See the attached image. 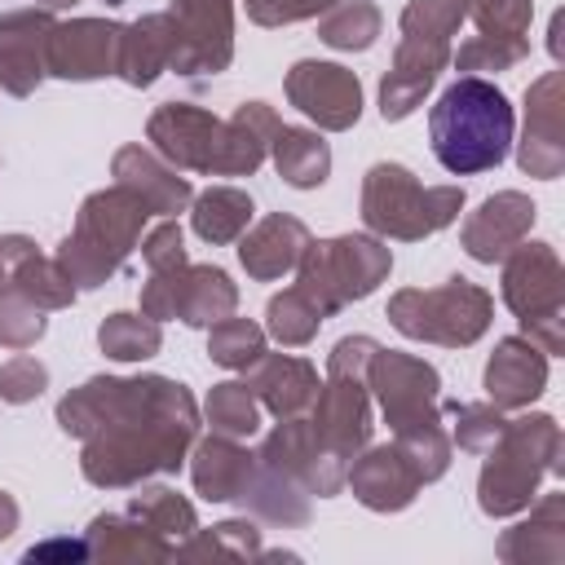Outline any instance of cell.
I'll return each instance as SVG.
<instances>
[{
	"instance_id": "11",
	"label": "cell",
	"mask_w": 565,
	"mask_h": 565,
	"mask_svg": "<svg viewBox=\"0 0 565 565\" xmlns=\"http://www.w3.org/2000/svg\"><path fill=\"white\" fill-rule=\"evenodd\" d=\"M238 309V282L221 265H177L141 282V313L163 322L181 318L185 327H212Z\"/></svg>"
},
{
	"instance_id": "46",
	"label": "cell",
	"mask_w": 565,
	"mask_h": 565,
	"mask_svg": "<svg viewBox=\"0 0 565 565\" xmlns=\"http://www.w3.org/2000/svg\"><path fill=\"white\" fill-rule=\"evenodd\" d=\"M468 18L477 22V31H481V35H499V40H530L534 0H468Z\"/></svg>"
},
{
	"instance_id": "43",
	"label": "cell",
	"mask_w": 565,
	"mask_h": 565,
	"mask_svg": "<svg viewBox=\"0 0 565 565\" xmlns=\"http://www.w3.org/2000/svg\"><path fill=\"white\" fill-rule=\"evenodd\" d=\"M49 331L44 309L13 282H0V344L4 349H31L40 335Z\"/></svg>"
},
{
	"instance_id": "45",
	"label": "cell",
	"mask_w": 565,
	"mask_h": 565,
	"mask_svg": "<svg viewBox=\"0 0 565 565\" xmlns=\"http://www.w3.org/2000/svg\"><path fill=\"white\" fill-rule=\"evenodd\" d=\"M468 18V0H406L397 26L406 35H433V40H450L459 31V22Z\"/></svg>"
},
{
	"instance_id": "18",
	"label": "cell",
	"mask_w": 565,
	"mask_h": 565,
	"mask_svg": "<svg viewBox=\"0 0 565 565\" xmlns=\"http://www.w3.org/2000/svg\"><path fill=\"white\" fill-rule=\"evenodd\" d=\"M450 66V40H433V35H406L397 40L393 49V62L380 79V115L388 124L406 119L424 97L428 88L437 84V75Z\"/></svg>"
},
{
	"instance_id": "54",
	"label": "cell",
	"mask_w": 565,
	"mask_h": 565,
	"mask_svg": "<svg viewBox=\"0 0 565 565\" xmlns=\"http://www.w3.org/2000/svg\"><path fill=\"white\" fill-rule=\"evenodd\" d=\"M35 4H40V9H49V13H57V9H71L75 0H35Z\"/></svg>"
},
{
	"instance_id": "20",
	"label": "cell",
	"mask_w": 565,
	"mask_h": 565,
	"mask_svg": "<svg viewBox=\"0 0 565 565\" xmlns=\"http://www.w3.org/2000/svg\"><path fill=\"white\" fill-rule=\"evenodd\" d=\"M57 18L40 4L31 9H9L0 13V88L9 97H31L40 79L49 75V35Z\"/></svg>"
},
{
	"instance_id": "34",
	"label": "cell",
	"mask_w": 565,
	"mask_h": 565,
	"mask_svg": "<svg viewBox=\"0 0 565 565\" xmlns=\"http://www.w3.org/2000/svg\"><path fill=\"white\" fill-rule=\"evenodd\" d=\"M256 556H265V547H260L256 521H247V516L221 521L212 530H194L172 552V561H256Z\"/></svg>"
},
{
	"instance_id": "40",
	"label": "cell",
	"mask_w": 565,
	"mask_h": 565,
	"mask_svg": "<svg viewBox=\"0 0 565 565\" xmlns=\"http://www.w3.org/2000/svg\"><path fill=\"white\" fill-rule=\"evenodd\" d=\"M4 282H13V287H22L44 313H53V309H71L75 305V282L62 274V265L57 260H49V256H40V252H31Z\"/></svg>"
},
{
	"instance_id": "6",
	"label": "cell",
	"mask_w": 565,
	"mask_h": 565,
	"mask_svg": "<svg viewBox=\"0 0 565 565\" xmlns=\"http://www.w3.org/2000/svg\"><path fill=\"white\" fill-rule=\"evenodd\" d=\"M463 212V185H419L406 163H371L362 177V225L375 238L419 243Z\"/></svg>"
},
{
	"instance_id": "14",
	"label": "cell",
	"mask_w": 565,
	"mask_h": 565,
	"mask_svg": "<svg viewBox=\"0 0 565 565\" xmlns=\"http://www.w3.org/2000/svg\"><path fill=\"white\" fill-rule=\"evenodd\" d=\"M287 102L313 119L322 132H344L358 124L362 115V84L349 66L340 62H318V57H300L287 79H282Z\"/></svg>"
},
{
	"instance_id": "24",
	"label": "cell",
	"mask_w": 565,
	"mask_h": 565,
	"mask_svg": "<svg viewBox=\"0 0 565 565\" xmlns=\"http://www.w3.org/2000/svg\"><path fill=\"white\" fill-rule=\"evenodd\" d=\"M247 388L256 393V402L274 415V419H291V415H309L313 397H318V366L296 358V353H260L247 371H243Z\"/></svg>"
},
{
	"instance_id": "27",
	"label": "cell",
	"mask_w": 565,
	"mask_h": 565,
	"mask_svg": "<svg viewBox=\"0 0 565 565\" xmlns=\"http://www.w3.org/2000/svg\"><path fill=\"white\" fill-rule=\"evenodd\" d=\"M172 49H177V31H172L168 9H163V13H141L137 22H128V26L119 31L115 75H119L128 88H150V84L168 71Z\"/></svg>"
},
{
	"instance_id": "51",
	"label": "cell",
	"mask_w": 565,
	"mask_h": 565,
	"mask_svg": "<svg viewBox=\"0 0 565 565\" xmlns=\"http://www.w3.org/2000/svg\"><path fill=\"white\" fill-rule=\"evenodd\" d=\"M44 556H66V561H88V543H71V539H53V543H40L26 552V561H44Z\"/></svg>"
},
{
	"instance_id": "36",
	"label": "cell",
	"mask_w": 565,
	"mask_h": 565,
	"mask_svg": "<svg viewBox=\"0 0 565 565\" xmlns=\"http://www.w3.org/2000/svg\"><path fill=\"white\" fill-rule=\"evenodd\" d=\"M97 344H102V353L115 358V362H146V358H154V353L163 349V331H159L154 318L119 309V313L102 318Z\"/></svg>"
},
{
	"instance_id": "26",
	"label": "cell",
	"mask_w": 565,
	"mask_h": 565,
	"mask_svg": "<svg viewBox=\"0 0 565 565\" xmlns=\"http://www.w3.org/2000/svg\"><path fill=\"white\" fill-rule=\"evenodd\" d=\"M84 543H88V561H141V565H163L172 561V543L150 530L137 512H102L88 521L84 530Z\"/></svg>"
},
{
	"instance_id": "50",
	"label": "cell",
	"mask_w": 565,
	"mask_h": 565,
	"mask_svg": "<svg viewBox=\"0 0 565 565\" xmlns=\"http://www.w3.org/2000/svg\"><path fill=\"white\" fill-rule=\"evenodd\" d=\"M31 252H40L35 238H26V234H0V282H4Z\"/></svg>"
},
{
	"instance_id": "12",
	"label": "cell",
	"mask_w": 565,
	"mask_h": 565,
	"mask_svg": "<svg viewBox=\"0 0 565 565\" xmlns=\"http://www.w3.org/2000/svg\"><path fill=\"white\" fill-rule=\"evenodd\" d=\"M146 141L154 146L159 159H168L177 172H203V177H225L230 163V124L216 119L203 106L190 102H163L146 119Z\"/></svg>"
},
{
	"instance_id": "13",
	"label": "cell",
	"mask_w": 565,
	"mask_h": 565,
	"mask_svg": "<svg viewBox=\"0 0 565 565\" xmlns=\"http://www.w3.org/2000/svg\"><path fill=\"white\" fill-rule=\"evenodd\" d=\"M168 18L177 31L168 71L203 79L234 62V0H172Z\"/></svg>"
},
{
	"instance_id": "25",
	"label": "cell",
	"mask_w": 565,
	"mask_h": 565,
	"mask_svg": "<svg viewBox=\"0 0 565 565\" xmlns=\"http://www.w3.org/2000/svg\"><path fill=\"white\" fill-rule=\"evenodd\" d=\"M305 247H309V225L287 212H269L238 234V260L256 282H274L287 269H296Z\"/></svg>"
},
{
	"instance_id": "5",
	"label": "cell",
	"mask_w": 565,
	"mask_h": 565,
	"mask_svg": "<svg viewBox=\"0 0 565 565\" xmlns=\"http://www.w3.org/2000/svg\"><path fill=\"white\" fill-rule=\"evenodd\" d=\"M150 212L141 199H132L124 185H110V190H93L79 212H75V230L62 238L57 247V265L62 274L75 282V291H93L102 282H110L132 247L141 243V230H146Z\"/></svg>"
},
{
	"instance_id": "37",
	"label": "cell",
	"mask_w": 565,
	"mask_h": 565,
	"mask_svg": "<svg viewBox=\"0 0 565 565\" xmlns=\"http://www.w3.org/2000/svg\"><path fill=\"white\" fill-rule=\"evenodd\" d=\"M380 26H384V18L371 0H340L335 9H327L318 18V40L340 53H366L375 44Z\"/></svg>"
},
{
	"instance_id": "3",
	"label": "cell",
	"mask_w": 565,
	"mask_h": 565,
	"mask_svg": "<svg viewBox=\"0 0 565 565\" xmlns=\"http://www.w3.org/2000/svg\"><path fill=\"white\" fill-rule=\"evenodd\" d=\"M516 132V115L508 106V93L494 79L459 75L441 88V97L428 110V141L446 172L472 177L490 172L508 159Z\"/></svg>"
},
{
	"instance_id": "52",
	"label": "cell",
	"mask_w": 565,
	"mask_h": 565,
	"mask_svg": "<svg viewBox=\"0 0 565 565\" xmlns=\"http://www.w3.org/2000/svg\"><path fill=\"white\" fill-rule=\"evenodd\" d=\"M18 516H22V512H18V499L0 490V543H4V539L18 530Z\"/></svg>"
},
{
	"instance_id": "22",
	"label": "cell",
	"mask_w": 565,
	"mask_h": 565,
	"mask_svg": "<svg viewBox=\"0 0 565 565\" xmlns=\"http://www.w3.org/2000/svg\"><path fill=\"white\" fill-rule=\"evenodd\" d=\"M110 177H115V185H124L132 199H141L150 216H177V212H185L190 199H194L190 177H181L168 159H159V154L146 150V146H119L115 159H110Z\"/></svg>"
},
{
	"instance_id": "31",
	"label": "cell",
	"mask_w": 565,
	"mask_h": 565,
	"mask_svg": "<svg viewBox=\"0 0 565 565\" xmlns=\"http://www.w3.org/2000/svg\"><path fill=\"white\" fill-rule=\"evenodd\" d=\"M274 168L291 190H318L331 177V146L322 141L318 128H296V124H278L274 141H269Z\"/></svg>"
},
{
	"instance_id": "30",
	"label": "cell",
	"mask_w": 565,
	"mask_h": 565,
	"mask_svg": "<svg viewBox=\"0 0 565 565\" xmlns=\"http://www.w3.org/2000/svg\"><path fill=\"white\" fill-rule=\"evenodd\" d=\"M234 503H238L247 516H256V521H265V525H278V530H300V525H309V516H313L309 494H305L291 477H282L278 468H269V463H260V459H256V468L247 472V481H243V490L234 494Z\"/></svg>"
},
{
	"instance_id": "17",
	"label": "cell",
	"mask_w": 565,
	"mask_h": 565,
	"mask_svg": "<svg viewBox=\"0 0 565 565\" xmlns=\"http://www.w3.org/2000/svg\"><path fill=\"white\" fill-rule=\"evenodd\" d=\"M344 486L353 490V499L371 512H402L415 503V494L424 490V477L419 468L411 463V455L397 446V441H384V446H362L349 468H344Z\"/></svg>"
},
{
	"instance_id": "19",
	"label": "cell",
	"mask_w": 565,
	"mask_h": 565,
	"mask_svg": "<svg viewBox=\"0 0 565 565\" xmlns=\"http://www.w3.org/2000/svg\"><path fill=\"white\" fill-rule=\"evenodd\" d=\"M119 22L115 18H66L49 35V75L57 79H106L115 75V53H119Z\"/></svg>"
},
{
	"instance_id": "23",
	"label": "cell",
	"mask_w": 565,
	"mask_h": 565,
	"mask_svg": "<svg viewBox=\"0 0 565 565\" xmlns=\"http://www.w3.org/2000/svg\"><path fill=\"white\" fill-rule=\"evenodd\" d=\"M547 388V353L525 335H503L486 362V402L499 411H525Z\"/></svg>"
},
{
	"instance_id": "8",
	"label": "cell",
	"mask_w": 565,
	"mask_h": 565,
	"mask_svg": "<svg viewBox=\"0 0 565 565\" xmlns=\"http://www.w3.org/2000/svg\"><path fill=\"white\" fill-rule=\"evenodd\" d=\"M393 269V252L375 234H335L309 238L296 260V287L318 305L322 318H335L344 305L366 300Z\"/></svg>"
},
{
	"instance_id": "47",
	"label": "cell",
	"mask_w": 565,
	"mask_h": 565,
	"mask_svg": "<svg viewBox=\"0 0 565 565\" xmlns=\"http://www.w3.org/2000/svg\"><path fill=\"white\" fill-rule=\"evenodd\" d=\"M49 388V366L31 353H13L9 362H0V397L9 406H26Z\"/></svg>"
},
{
	"instance_id": "28",
	"label": "cell",
	"mask_w": 565,
	"mask_h": 565,
	"mask_svg": "<svg viewBox=\"0 0 565 565\" xmlns=\"http://www.w3.org/2000/svg\"><path fill=\"white\" fill-rule=\"evenodd\" d=\"M499 561H508V565H561L565 561V494H543L525 521L503 530Z\"/></svg>"
},
{
	"instance_id": "32",
	"label": "cell",
	"mask_w": 565,
	"mask_h": 565,
	"mask_svg": "<svg viewBox=\"0 0 565 565\" xmlns=\"http://www.w3.org/2000/svg\"><path fill=\"white\" fill-rule=\"evenodd\" d=\"M185 212H190V225H194V234H199L203 243L225 247V243H238V234L252 225L256 203H252V194L238 190V185H207L203 194L190 199Z\"/></svg>"
},
{
	"instance_id": "35",
	"label": "cell",
	"mask_w": 565,
	"mask_h": 565,
	"mask_svg": "<svg viewBox=\"0 0 565 565\" xmlns=\"http://www.w3.org/2000/svg\"><path fill=\"white\" fill-rule=\"evenodd\" d=\"M128 512H137V516H141L150 530H159L172 547L185 543V539L199 530V512H194V503H190L185 494L168 490V486H146V481H141V490L128 499Z\"/></svg>"
},
{
	"instance_id": "42",
	"label": "cell",
	"mask_w": 565,
	"mask_h": 565,
	"mask_svg": "<svg viewBox=\"0 0 565 565\" xmlns=\"http://www.w3.org/2000/svg\"><path fill=\"white\" fill-rule=\"evenodd\" d=\"M441 415L450 419V441L459 446V450H472V455H481L499 433H503V411L494 406V402H441Z\"/></svg>"
},
{
	"instance_id": "48",
	"label": "cell",
	"mask_w": 565,
	"mask_h": 565,
	"mask_svg": "<svg viewBox=\"0 0 565 565\" xmlns=\"http://www.w3.org/2000/svg\"><path fill=\"white\" fill-rule=\"evenodd\" d=\"M141 260H146L150 274H159V269H177V265L190 260V256H185V234H181L177 216H163L154 230L141 234Z\"/></svg>"
},
{
	"instance_id": "2",
	"label": "cell",
	"mask_w": 565,
	"mask_h": 565,
	"mask_svg": "<svg viewBox=\"0 0 565 565\" xmlns=\"http://www.w3.org/2000/svg\"><path fill=\"white\" fill-rule=\"evenodd\" d=\"M366 388L380 402V415L393 428V441L419 468L424 486L446 477L455 441L441 424V375H437V366L424 362V358L397 353V349H375L371 362H366Z\"/></svg>"
},
{
	"instance_id": "1",
	"label": "cell",
	"mask_w": 565,
	"mask_h": 565,
	"mask_svg": "<svg viewBox=\"0 0 565 565\" xmlns=\"http://www.w3.org/2000/svg\"><path fill=\"white\" fill-rule=\"evenodd\" d=\"M57 428L79 437V472L97 490H132L177 472L199 437V406L168 375H93L57 402Z\"/></svg>"
},
{
	"instance_id": "7",
	"label": "cell",
	"mask_w": 565,
	"mask_h": 565,
	"mask_svg": "<svg viewBox=\"0 0 565 565\" xmlns=\"http://www.w3.org/2000/svg\"><path fill=\"white\" fill-rule=\"evenodd\" d=\"M380 344L371 335H344L327 353V380L318 384V397L309 406V428L318 441L349 468V459L371 441V388H366V362Z\"/></svg>"
},
{
	"instance_id": "9",
	"label": "cell",
	"mask_w": 565,
	"mask_h": 565,
	"mask_svg": "<svg viewBox=\"0 0 565 565\" xmlns=\"http://www.w3.org/2000/svg\"><path fill=\"white\" fill-rule=\"evenodd\" d=\"M494 318V296L455 274L441 287H402L388 300V322L406 335V340H424V344H441V349H468L490 331Z\"/></svg>"
},
{
	"instance_id": "29",
	"label": "cell",
	"mask_w": 565,
	"mask_h": 565,
	"mask_svg": "<svg viewBox=\"0 0 565 565\" xmlns=\"http://www.w3.org/2000/svg\"><path fill=\"white\" fill-rule=\"evenodd\" d=\"M252 468H256V455L238 437L212 433V437H194L190 446V481L207 503H234Z\"/></svg>"
},
{
	"instance_id": "4",
	"label": "cell",
	"mask_w": 565,
	"mask_h": 565,
	"mask_svg": "<svg viewBox=\"0 0 565 565\" xmlns=\"http://www.w3.org/2000/svg\"><path fill=\"white\" fill-rule=\"evenodd\" d=\"M481 477H477V503L486 516H516L539 499L543 477L565 472L561 459V424L552 415H521L508 419L503 433L481 450Z\"/></svg>"
},
{
	"instance_id": "49",
	"label": "cell",
	"mask_w": 565,
	"mask_h": 565,
	"mask_svg": "<svg viewBox=\"0 0 565 565\" xmlns=\"http://www.w3.org/2000/svg\"><path fill=\"white\" fill-rule=\"evenodd\" d=\"M243 4H247V18L256 26H291V22L322 18L340 0H243Z\"/></svg>"
},
{
	"instance_id": "39",
	"label": "cell",
	"mask_w": 565,
	"mask_h": 565,
	"mask_svg": "<svg viewBox=\"0 0 565 565\" xmlns=\"http://www.w3.org/2000/svg\"><path fill=\"white\" fill-rule=\"evenodd\" d=\"M203 415H207L212 433H225V437H238V441L256 437V428H260V402L243 380L212 384V393L203 402Z\"/></svg>"
},
{
	"instance_id": "41",
	"label": "cell",
	"mask_w": 565,
	"mask_h": 565,
	"mask_svg": "<svg viewBox=\"0 0 565 565\" xmlns=\"http://www.w3.org/2000/svg\"><path fill=\"white\" fill-rule=\"evenodd\" d=\"M265 353V331L252 318H221L207 327V358L225 371H247Z\"/></svg>"
},
{
	"instance_id": "38",
	"label": "cell",
	"mask_w": 565,
	"mask_h": 565,
	"mask_svg": "<svg viewBox=\"0 0 565 565\" xmlns=\"http://www.w3.org/2000/svg\"><path fill=\"white\" fill-rule=\"evenodd\" d=\"M327 318L318 313V305L291 282L287 291H278V296H269V305H265V331L282 344V349H300V344H309L313 335H318V327H322Z\"/></svg>"
},
{
	"instance_id": "16",
	"label": "cell",
	"mask_w": 565,
	"mask_h": 565,
	"mask_svg": "<svg viewBox=\"0 0 565 565\" xmlns=\"http://www.w3.org/2000/svg\"><path fill=\"white\" fill-rule=\"evenodd\" d=\"M260 463L278 468L282 477H291L305 494H318V499H331L344 490V463L318 441V433L309 428V415H291V419H278V428L260 441Z\"/></svg>"
},
{
	"instance_id": "33",
	"label": "cell",
	"mask_w": 565,
	"mask_h": 565,
	"mask_svg": "<svg viewBox=\"0 0 565 565\" xmlns=\"http://www.w3.org/2000/svg\"><path fill=\"white\" fill-rule=\"evenodd\" d=\"M230 163H225V177H252L265 154H269V141L278 132V110L265 106V102H243L230 119Z\"/></svg>"
},
{
	"instance_id": "15",
	"label": "cell",
	"mask_w": 565,
	"mask_h": 565,
	"mask_svg": "<svg viewBox=\"0 0 565 565\" xmlns=\"http://www.w3.org/2000/svg\"><path fill=\"white\" fill-rule=\"evenodd\" d=\"M516 163L525 177L556 181L565 172V79L543 71L525 88V128L516 141Z\"/></svg>"
},
{
	"instance_id": "53",
	"label": "cell",
	"mask_w": 565,
	"mask_h": 565,
	"mask_svg": "<svg viewBox=\"0 0 565 565\" xmlns=\"http://www.w3.org/2000/svg\"><path fill=\"white\" fill-rule=\"evenodd\" d=\"M547 49H552V57H561V13L552 18V40H547Z\"/></svg>"
},
{
	"instance_id": "21",
	"label": "cell",
	"mask_w": 565,
	"mask_h": 565,
	"mask_svg": "<svg viewBox=\"0 0 565 565\" xmlns=\"http://www.w3.org/2000/svg\"><path fill=\"white\" fill-rule=\"evenodd\" d=\"M534 216H539V207H534L530 194H521V190H499V194H490V199L463 221L459 243H463V252H468L472 260L494 265V260H503L521 238H530Z\"/></svg>"
},
{
	"instance_id": "44",
	"label": "cell",
	"mask_w": 565,
	"mask_h": 565,
	"mask_svg": "<svg viewBox=\"0 0 565 565\" xmlns=\"http://www.w3.org/2000/svg\"><path fill=\"white\" fill-rule=\"evenodd\" d=\"M525 57H530V40H499V35H472L468 44L450 49V62L463 75H477V71H512Z\"/></svg>"
},
{
	"instance_id": "10",
	"label": "cell",
	"mask_w": 565,
	"mask_h": 565,
	"mask_svg": "<svg viewBox=\"0 0 565 565\" xmlns=\"http://www.w3.org/2000/svg\"><path fill=\"white\" fill-rule=\"evenodd\" d=\"M499 291L503 305L516 313L525 340H534L547 358L565 349V265L552 243L521 238L503 256Z\"/></svg>"
}]
</instances>
